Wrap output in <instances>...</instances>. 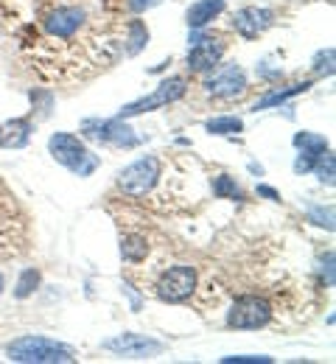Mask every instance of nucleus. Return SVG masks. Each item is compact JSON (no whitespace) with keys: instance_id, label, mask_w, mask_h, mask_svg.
<instances>
[{"instance_id":"nucleus-5","label":"nucleus","mask_w":336,"mask_h":364,"mask_svg":"<svg viewBox=\"0 0 336 364\" xmlns=\"http://www.w3.org/2000/svg\"><path fill=\"white\" fill-rule=\"evenodd\" d=\"M101 348L109 350V353L126 356V359H151V356L163 353V342L141 336V333H118L112 339H104Z\"/></svg>"},{"instance_id":"nucleus-12","label":"nucleus","mask_w":336,"mask_h":364,"mask_svg":"<svg viewBox=\"0 0 336 364\" xmlns=\"http://www.w3.org/2000/svg\"><path fill=\"white\" fill-rule=\"evenodd\" d=\"M224 53V43L219 37H199L191 48H188V68L202 73V70H213L219 65Z\"/></svg>"},{"instance_id":"nucleus-9","label":"nucleus","mask_w":336,"mask_h":364,"mask_svg":"<svg viewBox=\"0 0 336 364\" xmlns=\"http://www.w3.org/2000/svg\"><path fill=\"white\" fill-rule=\"evenodd\" d=\"M82 132L90 137V140H98V143H112V146H138V135L124 124V118H115V121H85Z\"/></svg>"},{"instance_id":"nucleus-14","label":"nucleus","mask_w":336,"mask_h":364,"mask_svg":"<svg viewBox=\"0 0 336 364\" xmlns=\"http://www.w3.org/2000/svg\"><path fill=\"white\" fill-rule=\"evenodd\" d=\"M222 11H224V0H196L191 9H188V14H185L188 17V28H193V31L205 28Z\"/></svg>"},{"instance_id":"nucleus-22","label":"nucleus","mask_w":336,"mask_h":364,"mask_svg":"<svg viewBox=\"0 0 336 364\" xmlns=\"http://www.w3.org/2000/svg\"><path fill=\"white\" fill-rule=\"evenodd\" d=\"M311 213V219H314V225H323V228H328V230H334V210L328 208H311L308 210Z\"/></svg>"},{"instance_id":"nucleus-1","label":"nucleus","mask_w":336,"mask_h":364,"mask_svg":"<svg viewBox=\"0 0 336 364\" xmlns=\"http://www.w3.org/2000/svg\"><path fill=\"white\" fill-rule=\"evenodd\" d=\"M9 362L20 364H67L76 362L73 348L48 339V336H20L14 342H9L6 348Z\"/></svg>"},{"instance_id":"nucleus-16","label":"nucleus","mask_w":336,"mask_h":364,"mask_svg":"<svg viewBox=\"0 0 336 364\" xmlns=\"http://www.w3.org/2000/svg\"><path fill=\"white\" fill-rule=\"evenodd\" d=\"M205 129L210 135H239L244 129V121L241 118H233V115H224V118H210L205 124Z\"/></svg>"},{"instance_id":"nucleus-2","label":"nucleus","mask_w":336,"mask_h":364,"mask_svg":"<svg viewBox=\"0 0 336 364\" xmlns=\"http://www.w3.org/2000/svg\"><path fill=\"white\" fill-rule=\"evenodd\" d=\"M90 23V11L87 6H79V3H70V0H62V3H53L48 6L43 14H40V28L45 31L48 40L56 43H70L79 37V31Z\"/></svg>"},{"instance_id":"nucleus-21","label":"nucleus","mask_w":336,"mask_h":364,"mask_svg":"<svg viewBox=\"0 0 336 364\" xmlns=\"http://www.w3.org/2000/svg\"><path fill=\"white\" fill-rule=\"evenodd\" d=\"M334 168H336L334 154L331 151H323L320 160H317V174H320V180L325 182V185H334Z\"/></svg>"},{"instance_id":"nucleus-24","label":"nucleus","mask_w":336,"mask_h":364,"mask_svg":"<svg viewBox=\"0 0 336 364\" xmlns=\"http://www.w3.org/2000/svg\"><path fill=\"white\" fill-rule=\"evenodd\" d=\"M160 0H129V9L132 11H146V9H151V6H157Z\"/></svg>"},{"instance_id":"nucleus-25","label":"nucleus","mask_w":336,"mask_h":364,"mask_svg":"<svg viewBox=\"0 0 336 364\" xmlns=\"http://www.w3.org/2000/svg\"><path fill=\"white\" fill-rule=\"evenodd\" d=\"M258 193H261V196H269V199H281L278 191H272V188H266V185H258Z\"/></svg>"},{"instance_id":"nucleus-11","label":"nucleus","mask_w":336,"mask_h":364,"mask_svg":"<svg viewBox=\"0 0 336 364\" xmlns=\"http://www.w3.org/2000/svg\"><path fill=\"white\" fill-rule=\"evenodd\" d=\"M272 23H275V11L272 9H258V6L241 9V11H236V17H233V26H236V31H239L244 40H255Z\"/></svg>"},{"instance_id":"nucleus-8","label":"nucleus","mask_w":336,"mask_h":364,"mask_svg":"<svg viewBox=\"0 0 336 364\" xmlns=\"http://www.w3.org/2000/svg\"><path fill=\"white\" fill-rule=\"evenodd\" d=\"M193 289H196V272H193L191 267H174V269H168V272L163 274L160 283H157V294L166 303L188 300L193 294Z\"/></svg>"},{"instance_id":"nucleus-7","label":"nucleus","mask_w":336,"mask_h":364,"mask_svg":"<svg viewBox=\"0 0 336 364\" xmlns=\"http://www.w3.org/2000/svg\"><path fill=\"white\" fill-rule=\"evenodd\" d=\"M272 317V309L264 297H255V294H246L239 297L227 314V325L230 328H264Z\"/></svg>"},{"instance_id":"nucleus-20","label":"nucleus","mask_w":336,"mask_h":364,"mask_svg":"<svg viewBox=\"0 0 336 364\" xmlns=\"http://www.w3.org/2000/svg\"><path fill=\"white\" fill-rule=\"evenodd\" d=\"M40 286V272L37 269H26V272L20 274V280H17V289H14V294L23 300V297H28V294H34V289Z\"/></svg>"},{"instance_id":"nucleus-17","label":"nucleus","mask_w":336,"mask_h":364,"mask_svg":"<svg viewBox=\"0 0 336 364\" xmlns=\"http://www.w3.org/2000/svg\"><path fill=\"white\" fill-rule=\"evenodd\" d=\"M294 146L303 149L311 157H320L323 151H328V140L323 135H314V132H300V135L294 137Z\"/></svg>"},{"instance_id":"nucleus-15","label":"nucleus","mask_w":336,"mask_h":364,"mask_svg":"<svg viewBox=\"0 0 336 364\" xmlns=\"http://www.w3.org/2000/svg\"><path fill=\"white\" fill-rule=\"evenodd\" d=\"M146 252H148V244H146V238H141V235H126L121 241V255L129 264H141L146 258Z\"/></svg>"},{"instance_id":"nucleus-13","label":"nucleus","mask_w":336,"mask_h":364,"mask_svg":"<svg viewBox=\"0 0 336 364\" xmlns=\"http://www.w3.org/2000/svg\"><path fill=\"white\" fill-rule=\"evenodd\" d=\"M31 121L28 118H14V121H6L0 124V146L3 149H20L28 143L31 137Z\"/></svg>"},{"instance_id":"nucleus-18","label":"nucleus","mask_w":336,"mask_h":364,"mask_svg":"<svg viewBox=\"0 0 336 364\" xmlns=\"http://www.w3.org/2000/svg\"><path fill=\"white\" fill-rule=\"evenodd\" d=\"M308 87H311V82H303V85H291L288 90L269 92V95H266V98H261V101H258V104H255L252 109L258 112V109H266V107H275V104H283L286 98H291V95H297V92H305V90H308Z\"/></svg>"},{"instance_id":"nucleus-23","label":"nucleus","mask_w":336,"mask_h":364,"mask_svg":"<svg viewBox=\"0 0 336 364\" xmlns=\"http://www.w3.org/2000/svg\"><path fill=\"white\" fill-rule=\"evenodd\" d=\"M222 362L224 364H230V362H236V364H258V362L269 364L272 359H269V356H224Z\"/></svg>"},{"instance_id":"nucleus-6","label":"nucleus","mask_w":336,"mask_h":364,"mask_svg":"<svg viewBox=\"0 0 336 364\" xmlns=\"http://www.w3.org/2000/svg\"><path fill=\"white\" fill-rule=\"evenodd\" d=\"M185 90H188L185 79H180V76L177 79H168V82H163L151 95H146L141 101H132L129 107H124L118 112V118H132V115H141V112H151V109H157L163 104H174V101H180L185 95Z\"/></svg>"},{"instance_id":"nucleus-10","label":"nucleus","mask_w":336,"mask_h":364,"mask_svg":"<svg viewBox=\"0 0 336 364\" xmlns=\"http://www.w3.org/2000/svg\"><path fill=\"white\" fill-rule=\"evenodd\" d=\"M205 90L216 98H236L241 92L246 90V76L244 70L236 68V65H227L222 70H216L207 82H205Z\"/></svg>"},{"instance_id":"nucleus-3","label":"nucleus","mask_w":336,"mask_h":364,"mask_svg":"<svg viewBox=\"0 0 336 364\" xmlns=\"http://www.w3.org/2000/svg\"><path fill=\"white\" fill-rule=\"evenodd\" d=\"M48 149H50V154H53V160L62 163L65 168H70L76 177H90L98 166H101L98 154H93L79 137L67 135V132L50 135Z\"/></svg>"},{"instance_id":"nucleus-19","label":"nucleus","mask_w":336,"mask_h":364,"mask_svg":"<svg viewBox=\"0 0 336 364\" xmlns=\"http://www.w3.org/2000/svg\"><path fill=\"white\" fill-rule=\"evenodd\" d=\"M213 193H216L219 199H244V191H241L230 177H224V174L216 177V182H213Z\"/></svg>"},{"instance_id":"nucleus-26","label":"nucleus","mask_w":336,"mask_h":364,"mask_svg":"<svg viewBox=\"0 0 336 364\" xmlns=\"http://www.w3.org/2000/svg\"><path fill=\"white\" fill-rule=\"evenodd\" d=\"M0 291H3V274H0Z\"/></svg>"},{"instance_id":"nucleus-4","label":"nucleus","mask_w":336,"mask_h":364,"mask_svg":"<svg viewBox=\"0 0 336 364\" xmlns=\"http://www.w3.org/2000/svg\"><path fill=\"white\" fill-rule=\"evenodd\" d=\"M157 177H160V160L157 157H143V160H135L132 166H126L118 174V185L129 196H143L154 188Z\"/></svg>"}]
</instances>
